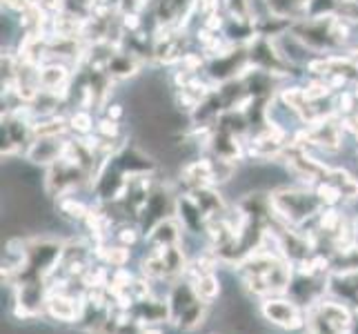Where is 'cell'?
Returning <instances> with one entry per match:
<instances>
[{
    "label": "cell",
    "mask_w": 358,
    "mask_h": 334,
    "mask_svg": "<svg viewBox=\"0 0 358 334\" xmlns=\"http://www.w3.org/2000/svg\"><path fill=\"white\" fill-rule=\"evenodd\" d=\"M83 185H92L90 172L85 169L76 158L69 156L65 150V156L56 160L54 165L47 167V179H45V190L52 199H63V196H71Z\"/></svg>",
    "instance_id": "2"
},
{
    "label": "cell",
    "mask_w": 358,
    "mask_h": 334,
    "mask_svg": "<svg viewBox=\"0 0 358 334\" xmlns=\"http://www.w3.org/2000/svg\"><path fill=\"white\" fill-rule=\"evenodd\" d=\"M36 5V0H3V7L7 11H14V14L22 16L24 11H29Z\"/></svg>",
    "instance_id": "16"
},
{
    "label": "cell",
    "mask_w": 358,
    "mask_h": 334,
    "mask_svg": "<svg viewBox=\"0 0 358 334\" xmlns=\"http://www.w3.org/2000/svg\"><path fill=\"white\" fill-rule=\"evenodd\" d=\"M258 312L267 321L269 326L285 332H305L307 330V310L296 303L287 294H276L261 299Z\"/></svg>",
    "instance_id": "3"
},
{
    "label": "cell",
    "mask_w": 358,
    "mask_h": 334,
    "mask_svg": "<svg viewBox=\"0 0 358 334\" xmlns=\"http://www.w3.org/2000/svg\"><path fill=\"white\" fill-rule=\"evenodd\" d=\"M356 245H358V216H356Z\"/></svg>",
    "instance_id": "19"
},
{
    "label": "cell",
    "mask_w": 358,
    "mask_h": 334,
    "mask_svg": "<svg viewBox=\"0 0 358 334\" xmlns=\"http://www.w3.org/2000/svg\"><path fill=\"white\" fill-rule=\"evenodd\" d=\"M325 179H329L341 190L343 203H356L358 201V179L352 174V172L343 169V167H331Z\"/></svg>",
    "instance_id": "10"
},
{
    "label": "cell",
    "mask_w": 358,
    "mask_h": 334,
    "mask_svg": "<svg viewBox=\"0 0 358 334\" xmlns=\"http://www.w3.org/2000/svg\"><path fill=\"white\" fill-rule=\"evenodd\" d=\"M69 132H73L76 136H90L96 132V120L92 109H83L78 107L76 111L69 114Z\"/></svg>",
    "instance_id": "12"
},
{
    "label": "cell",
    "mask_w": 358,
    "mask_h": 334,
    "mask_svg": "<svg viewBox=\"0 0 358 334\" xmlns=\"http://www.w3.org/2000/svg\"><path fill=\"white\" fill-rule=\"evenodd\" d=\"M138 239H141V225H138V223H129V221H125V223H122V225L116 230V241H118L120 245H125V247L136 245V243H138Z\"/></svg>",
    "instance_id": "14"
},
{
    "label": "cell",
    "mask_w": 358,
    "mask_h": 334,
    "mask_svg": "<svg viewBox=\"0 0 358 334\" xmlns=\"http://www.w3.org/2000/svg\"><path fill=\"white\" fill-rule=\"evenodd\" d=\"M96 134L105 141H120V120H112L107 116L96 120Z\"/></svg>",
    "instance_id": "15"
},
{
    "label": "cell",
    "mask_w": 358,
    "mask_h": 334,
    "mask_svg": "<svg viewBox=\"0 0 358 334\" xmlns=\"http://www.w3.org/2000/svg\"><path fill=\"white\" fill-rule=\"evenodd\" d=\"M192 199L196 201V205L201 207V212L205 214L207 221L214 218H223L229 214V207L225 203V199L220 196V192L216 188H199V190H189Z\"/></svg>",
    "instance_id": "7"
},
{
    "label": "cell",
    "mask_w": 358,
    "mask_h": 334,
    "mask_svg": "<svg viewBox=\"0 0 358 334\" xmlns=\"http://www.w3.org/2000/svg\"><path fill=\"white\" fill-rule=\"evenodd\" d=\"M85 312V292L73 290H49L45 316L58 323H76Z\"/></svg>",
    "instance_id": "4"
},
{
    "label": "cell",
    "mask_w": 358,
    "mask_h": 334,
    "mask_svg": "<svg viewBox=\"0 0 358 334\" xmlns=\"http://www.w3.org/2000/svg\"><path fill=\"white\" fill-rule=\"evenodd\" d=\"M354 141H356V158H358V136H356V139H354Z\"/></svg>",
    "instance_id": "20"
},
{
    "label": "cell",
    "mask_w": 358,
    "mask_h": 334,
    "mask_svg": "<svg viewBox=\"0 0 358 334\" xmlns=\"http://www.w3.org/2000/svg\"><path fill=\"white\" fill-rule=\"evenodd\" d=\"M67 143L69 139H65V136H36L27 147V152H24V158L31 160L34 165L49 167L65 156Z\"/></svg>",
    "instance_id": "5"
},
{
    "label": "cell",
    "mask_w": 358,
    "mask_h": 334,
    "mask_svg": "<svg viewBox=\"0 0 358 334\" xmlns=\"http://www.w3.org/2000/svg\"><path fill=\"white\" fill-rule=\"evenodd\" d=\"M192 281L194 286V292L196 296H199L201 301L209 303L212 305L218 296H220V290H223V286H220V279L216 272H205V274H196V277H185Z\"/></svg>",
    "instance_id": "9"
},
{
    "label": "cell",
    "mask_w": 358,
    "mask_h": 334,
    "mask_svg": "<svg viewBox=\"0 0 358 334\" xmlns=\"http://www.w3.org/2000/svg\"><path fill=\"white\" fill-rule=\"evenodd\" d=\"M58 209H60V214H63L65 218L76 221V223H85V218L90 216L92 207L71 194V196H63V199H58Z\"/></svg>",
    "instance_id": "11"
},
{
    "label": "cell",
    "mask_w": 358,
    "mask_h": 334,
    "mask_svg": "<svg viewBox=\"0 0 358 334\" xmlns=\"http://www.w3.org/2000/svg\"><path fill=\"white\" fill-rule=\"evenodd\" d=\"M141 334H165L160 326H143Z\"/></svg>",
    "instance_id": "18"
},
{
    "label": "cell",
    "mask_w": 358,
    "mask_h": 334,
    "mask_svg": "<svg viewBox=\"0 0 358 334\" xmlns=\"http://www.w3.org/2000/svg\"><path fill=\"white\" fill-rule=\"evenodd\" d=\"M122 114H125V109H122V105H118V103L107 105V109H105V116H107V118H112V120H120Z\"/></svg>",
    "instance_id": "17"
},
{
    "label": "cell",
    "mask_w": 358,
    "mask_h": 334,
    "mask_svg": "<svg viewBox=\"0 0 358 334\" xmlns=\"http://www.w3.org/2000/svg\"><path fill=\"white\" fill-rule=\"evenodd\" d=\"M269 201L274 218L289 228L312 225L320 214V209L325 207L316 196L314 188H307V185L301 183L294 185V188H278L269 192Z\"/></svg>",
    "instance_id": "1"
},
{
    "label": "cell",
    "mask_w": 358,
    "mask_h": 334,
    "mask_svg": "<svg viewBox=\"0 0 358 334\" xmlns=\"http://www.w3.org/2000/svg\"><path fill=\"white\" fill-rule=\"evenodd\" d=\"M314 192H316V196H318L320 203H323L325 207H338L343 203L341 190L329 179H323L320 183H316L314 185Z\"/></svg>",
    "instance_id": "13"
},
{
    "label": "cell",
    "mask_w": 358,
    "mask_h": 334,
    "mask_svg": "<svg viewBox=\"0 0 358 334\" xmlns=\"http://www.w3.org/2000/svg\"><path fill=\"white\" fill-rule=\"evenodd\" d=\"M182 225L176 216H169L165 221L156 223V225L145 234V241L150 247H171L182 245Z\"/></svg>",
    "instance_id": "6"
},
{
    "label": "cell",
    "mask_w": 358,
    "mask_h": 334,
    "mask_svg": "<svg viewBox=\"0 0 358 334\" xmlns=\"http://www.w3.org/2000/svg\"><path fill=\"white\" fill-rule=\"evenodd\" d=\"M141 65H143V58L131 54L129 49H118V52L112 56V60L107 63L105 74L112 81H127L141 71Z\"/></svg>",
    "instance_id": "8"
}]
</instances>
